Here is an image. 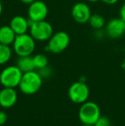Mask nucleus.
I'll return each instance as SVG.
<instances>
[{
    "label": "nucleus",
    "mask_w": 125,
    "mask_h": 126,
    "mask_svg": "<svg viewBox=\"0 0 125 126\" xmlns=\"http://www.w3.org/2000/svg\"><path fill=\"white\" fill-rule=\"evenodd\" d=\"M42 83H43V78L40 76L39 72L32 70L22 74V80L18 88L24 94L32 95L36 94L40 89Z\"/></svg>",
    "instance_id": "obj_1"
},
{
    "label": "nucleus",
    "mask_w": 125,
    "mask_h": 126,
    "mask_svg": "<svg viewBox=\"0 0 125 126\" xmlns=\"http://www.w3.org/2000/svg\"><path fill=\"white\" fill-rule=\"evenodd\" d=\"M101 116L100 108L97 103L87 100L82 103L78 111V118L82 124L94 125Z\"/></svg>",
    "instance_id": "obj_2"
},
{
    "label": "nucleus",
    "mask_w": 125,
    "mask_h": 126,
    "mask_svg": "<svg viewBox=\"0 0 125 126\" xmlns=\"http://www.w3.org/2000/svg\"><path fill=\"white\" fill-rule=\"evenodd\" d=\"M12 46L14 52L18 57L31 56L35 50L36 40L27 33L16 35Z\"/></svg>",
    "instance_id": "obj_3"
},
{
    "label": "nucleus",
    "mask_w": 125,
    "mask_h": 126,
    "mask_svg": "<svg viewBox=\"0 0 125 126\" xmlns=\"http://www.w3.org/2000/svg\"><path fill=\"white\" fill-rule=\"evenodd\" d=\"M53 27L47 21L31 22L29 26V34L36 41H47L53 34Z\"/></svg>",
    "instance_id": "obj_4"
},
{
    "label": "nucleus",
    "mask_w": 125,
    "mask_h": 126,
    "mask_svg": "<svg viewBox=\"0 0 125 126\" xmlns=\"http://www.w3.org/2000/svg\"><path fill=\"white\" fill-rule=\"evenodd\" d=\"M70 43V37L68 33L64 31H58L53 33L51 38L47 40L46 51L52 53L58 54L68 48Z\"/></svg>",
    "instance_id": "obj_5"
},
{
    "label": "nucleus",
    "mask_w": 125,
    "mask_h": 126,
    "mask_svg": "<svg viewBox=\"0 0 125 126\" xmlns=\"http://www.w3.org/2000/svg\"><path fill=\"white\" fill-rule=\"evenodd\" d=\"M22 74L16 65L7 66L0 73V83L5 88H15L20 84Z\"/></svg>",
    "instance_id": "obj_6"
},
{
    "label": "nucleus",
    "mask_w": 125,
    "mask_h": 126,
    "mask_svg": "<svg viewBox=\"0 0 125 126\" xmlns=\"http://www.w3.org/2000/svg\"><path fill=\"white\" fill-rule=\"evenodd\" d=\"M90 90L84 81H79L72 83L68 90L69 100L75 104H81L88 100Z\"/></svg>",
    "instance_id": "obj_7"
},
{
    "label": "nucleus",
    "mask_w": 125,
    "mask_h": 126,
    "mask_svg": "<svg viewBox=\"0 0 125 126\" xmlns=\"http://www.w3.org/2000/svg\"><path fill=\"white\" fill-rule=\"evenodd\" d=\"M28 19L31 22H39L45 20L48 15V7L45 2L41 0H35L29 4L28 9Z\"/></svg>",
    "instance_id": "obj_8"
},
{
    "label": "nucleus",
    "mask_w": 125,
    "mask_h": 126,
    "mask_svg": "<svg viewBox=\"0 0 125 126\" xmlns=\"http://www.w3.org/2000/svg\"><path fill=\"white\" fill-rule=\"evenodd\" d=\"M91 16H92L91 9L86 3L82 2L76 3L73 5L71 9V16L77 23H87Z\"/></svg>",
    "instance_id": "obj_9"
},
{
    "label": "nucleus",
    "mask_w": 125,
    "mask_h": 126,
    "mask_svg": "<svg viewBox=\"0 0 125 126\" xmlns=\"http://www.w3.org/2000/svg\"><path fill=\"white\" fill-rule=\"evenodd\" d=\"M105 28V34L111 39L121 38L125 33V22L121 17L111 19Z\"/></svg>",
    "instance_id": "obj_10"
},
{
    "label": "nucleus",
    "mask_w": 125,
    "mask_h": 126,
    "mask_svg": "<svg viewBox=\"0 0 125 126\" xmlns=\"http://www.w3.org/2000/svg\"><path fill=\"white\" fill-rule=\"evenodd\" d=\"M17 93L13 88H5L0 90V106L3 108L13 107L17 101Z\"/></svg>",
    "instance_id": "obj_11"
},
{
    "label": "nucleus",
    "mask_w": 125,
    "mask_h": 126,
    "mask_svg": "<svg viewBox=\"0 0 125 126\" xmlns=\"http://www.w3.org/2000/svg\"><path fill=\"white\" fill-rule=\"evenodd\" d=\"M30 21L22 16H15L10 22V27L16 35L27 33L29 31Z\"/></svg>",
    "instance_id": "obj_12"
},
{
    "label": "nucleus",
    "mask_w": 125,
    "mask_h": 126,
    "mask_svg": "<svg viewBox=\"0 0 125 126\" xmlns=\"http://www.w3.org/2000/svg\"><path fill=\"white\" fill-rule=\"evenodd\" d=\"M15 37L16 34L10 25L0 27V44L11 46L15 41Z\"/></svg>",
    "instance_id": "obj_13"
},
{
    "label": "nucleus",
    "mask_w": 125,
    "mask_h": 126,
    "mask_svg": "<svg viewBox=\"0 0 125 126\" xmlns=\"http://www.w3.org/2000/svg\"><path fill=\"white\" fill-rule=\"evenodd\" d=\"M16 66L22 70V73H26V72L35 70L33 57L31 56L19 57L16 61Z\"/></svg>",
    "instance_id": "obj_14"
},
{
    "label": "nucleus",
    "mask_w": 125,
    "mask_h": 126,
    "mask_svg": "<svg viewBox=\"0 0 125 126\" xmlns=\"http://www.w3.org/2000/svg\"><path fill=\"white\" fill-rule=\"evenodd\" d=\"M89 25L94 30H100L105 26V19L99 14H92L88 22Z\"/></svg>",
    "instance_id": "obj_15"
},
{
    "label": "nucleus",
    "mask_w": 125,
    "mask_h": 126,
    "mask_svg": "<svg viewBox=\"0 0 125 126\" xmlns=\"http://www.w3.org/2000/svg\"><path fill=\"white\" fill-rule=\"evenodd\" d=\"M12 51L10 46L0 44V65H3L10 61L12 56Z\"/></svg>",
    "instance_id": "obj_16"
},
{
    "label": "nucleus",
    "mask_w": 125,
    "mask_h": 126,
    "mask_svg": "<svg viewBox=\"0 0 125 126\" xmlns=\"http://www.w3.org/2000/svg\"><path fill=\"white\" fill-rule=\"evenodd\" d=\"M33 60L35 69L37 70H40V69L48 66V58H47L46 55L43 54V53H38V54L34 55L33 57Z\"/></svg>",
    "instance_id": "obj_17"
},
{
    "label": "nucleus",
    "mask_w": 125,
    "mask_h": 126,
    "mask_svg": "<svg viewBox=\"0 0 125 126\" xmlns=\"http://www.w3.org/2000/svg\"><path fill=\"white\" fill-rule=\"evenodd\" d=\"M94 126H111V120L105 116H100L96 123L94 125Z\"/></svg>",
    "instance_id": "obj_18"
},
{
    "label": "nucleus",
    "mask_w": 125,
    "mask_h": 126,
    "mask_svg": "<svg viewBox=\"0 0 125 126\" xmlns=\"http://www.w3.org/2000/svg\"><path fill=\"white\" fill-rule=\"evenodd\" d=\"M39 74L40 75L42 78H47L52 75V70L49 68L48 66L45 67V68H42L40 70H39Z\"/></svg>",
    "instance_id": "obj_19"
},
{
    "label": "nucleus",
    "mask_w": 125,
    "mask_h": 126,
    "mask_svg": "<svg viewBox=\"0 0 125 126\" xmlns=\"http://www.w3.org/2000/svg\"><path fill=\"white\" fill-rule=\"evenodd\" d=\"M8 120V115L4 111H0V126L3 125Z\"/></svg>",
    "instance_id": "obj_20"
},
{
    "label": "nucleus",
    "mask_w": 125,
    "mask_h": 126,
    "mask_svg": "<svg viewBox=\"0 0 125 126\" xmlns=\"http://www.w3.org/2000/svg\"><path fill=\"white\" fill-rule=\"evenodd\" d=\"M119 15H120L119 17H121L125 22V3H123L122 6H121L120 10H119Z\"/></svg>",
    "instance_id": "obj_21"
},
{
    "label": "nucleus",
    "mask_w": 125,
    "mask_h": 126,
    "mask_svg": "<svg viewBox=\"0 0 125 126\" xmlns=\"http://www.w3.org/2000/svg\"><path fill=\"white\" fill-rule=\"evenodd\" d=\"M100 1H102L104 3H106V4L112 5V4H115V3H117L119 0H100Z\"/></svg>",
    "instance_id": "obj_22"
},
{
    "label": "nucleus",
    "mask_w": 125,
    "mask_h": 126,
    "mask_svg": "<svg viewBox=\"0 0 125 126\" xmlns=\"http://www.w3.org/2000/svg\"><path fill=\"white\" fill-rule=\"evenodd\" d=\"M19 1L21 2V3H24V4H30V3H33V2L35 1V0H19Z\"/></svg>",
    "instance_id": "obj_23"
},
{
    "label": "nucleus",
    "mask_w": 125,
    "mask_h": 126,
    "mask_svg": "<svg viewBox=\"0 0 125 126\" xmlns=\"http://www.w3.org/2000/svg\"><path fill=\"white\" fill-rule=\"evenodd\" d=\"M121 68L124 70H125V58L122 61V63H121Z\"/></svg>",
    "instance_id": "obj_24"
},
{
    "label": "nucleus",
    "mask_w": 125,
    "mask_h": 126,
    "mask_svg": "<svg viewBox=\"0 0 125 126\" xmlns=\"http://www.w3.org/2000/svg\"><path fill=\"white\" fill-rule=\"evenodd\" d=\"M2 12H3V3L0 0V16L2 15Z\"/></svg>",
    "instance_id": "obj_25"
},
{
    "label": "nucleus",
    "mask_w": 125,
    "mask_h": 126,
    "mask_svg": "<svg viewBox=\"0 0 125 126\" xmlns=\"http://www.w3.org/2000/svg\"><path fill=\"white\" fill-rule=\"evenodd\" d=\"M87 1L91 2V3H97V2L100 1V0H87Z\"/></svg>",
    "instance_id": "obj_26"
},
{
    "label": "nucleus",
    "mask_w": 125,
    "mask_h": 126,
    "mask_svg": "<svg viewBox=\"0 0 125 126\" xmlns=\"http://www.w3.org/2000/svg\"><path fill=\"white\" fill-rule=\"evenodd\" d=\"M79 126H94V125H84V124H82L81 125Z\"/></svg>",
    "instance_id": "obj_27"
}]
</instances>
